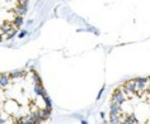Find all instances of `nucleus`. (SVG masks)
<instances>
[{
  "label": "nucleus",
  "instance_id": "f257e3e1",
  "mask_svg": "<svg viewBox=\"0 0 150 124\" xmlns=\"http://www.w3.org/2000/svg\"><path fill=\"white\" fill-rule=\"evenodd\" d=\"M110 118L112 123L150 124V77L132 78L115 89Z\"/></svg>",
  "mask_w": 150,
  "mask_h": 124
},
{
  "label": "nucleus",
  "instance_id": "f03ea898",
  "mask_svg": "<svg viewBox=\"0 0 150 124\" xmlns=\"http://www.w3.org/2000/svg\"><path fill=\"white\" fill-rule=\"evenodd\" d=\"M6 123V120L4 119V118H1V116H0V124H5Z\"/></svg>",
  "mask_w": 150,
  "mask_h": 124
},
{
  "label": "nucleus",
  "instance_id": "7ed1b4c3",
  "mask_svg": "<svg viewBox=\"0 0 150 124\" xmlns=\"http://www.w3.org/2000/svg\"><path fill=\"white\" fill-rule=\"evenodd\" d=\"M24 34H25V32H24V31H23V32H21V33H19V37H21V38H22V37H23Z\"/></svg>",
  "mask_w": 150,
  "mask_h": 124
}]
</instances>
